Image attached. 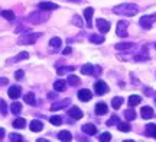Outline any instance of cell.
<instances>
[{"label":"cell","mask_w":156,"mask_h":142,"mask_svg":"<svg viewBox=\"0 0 156 142\" xmlns=\"http://www.w3.org/2000/svg\"><path fill=\"white\" fill-rule=\"evenodd\" d=\"M94 70H95L94 65H91V64H84L83 67H81V73L85 74V75H93V74H94Z\"/></svg>","instance_id":"obj_23"},{"label":"cell","mask_w":156,"mask_h":142,"mask_svg":"<svg viewBox=\"0 0 156 142\" xmlns=\"http://www.w3.org/2000/svg\"><path fill=\"white\" fill-rule=\"evenodd\" d=\"M49 122L54 126H59L62 123V118H61V116H56V115H55V116H51V118H49Z\"/></svg>","instance_id":"obj_34"},{"label":"cell","mask_w":156,"mask_h":142,"mask_svg":"<svg viewBox=\"0 0 156 142\" xmlns=\"http://www.w3.org/2000/svg\"><path fill=\"white\" fill-rule=\"evenodd\" d=\"M113 12L116 13V15H122V16H134L137 12H139V7L133 3H123V5H119L116 6Z\"/></svg>","instance_id":"obj_1"},{"label":"cell","mask_w":156,"mask_h":142,"mask_svg":"<svg viewBox=\"0 0 156 142\" xmlns=\"http://www.w3.org/2000/svg\"><path fill=\"white\" fill-rule=\"evenodd\" d=\"M74 70H75V67H59V68H58V74L61 75V74H64V73H71Z\"/></svg>","instance_id":"obj_38"},{"label":"cell","mask_w":156,"mask_h":142,"mask_svg":"<svg viewBox=\"0 0 156 142\" xmlns=\"http://www.w3.org/2000/svg\"><path fill=\"white\" fill-rule=\"evenodd\" d=\"M39 36H41V34H25L23 36L19 38L17 44H20V45H32V44H35L38 41Z\"/></svg>","instance_id":"obj_3"},{"label":"cell","mask_w":156,"mask_h":142,"mask_svg":"<svg viewBox=\"0 0 156 142\" xmlns=\"http://www.w3.org/2000/svg\"><path fill=\"white\" fill-rule=\"evenodd\" d=\"M90 42L91 44H103L104 42V36L103 35H98V34H91L90 35Z\"/></svg>","instance_id":"obj_22"},{"label":"cell","mask_w":156,"mask_h":142,"mask_svg":"<svg viewBox=\"0 0 156 142\" xmlns=\"http://www.w3.org/2000/svg\"><path fill=\"white\" fill-rule=\"evenodd\" d=\"M26 126V120L23 119V118H17V119L13 120V128H16V129H23Z\"/></svg>","instance_id":"obj_27"},{"label":"cell","mask_w":156,"mask_h":142,"mask_svg":"<svg viewBox=\"0 0 156 142\" xmlns=\"http://www.w3.org/2000/svg\"><path fill=\"white\" fill-rule=\"evenodd\" d=\"M7 94H9L10 99L16 100V99H19L20 94H22V89H20L19 86H10V87H9V90H7Z\"/></svg>","instance_id":"obj_8"},{"label":"cell","mask_w":156,"mask_h":142,"mask_svg":"<svg viewBox=\"0 0 156 142\" xmlns=\"http://www.w3.org/2000/svg\"><path fill=\"white\" fill-rule=\"evenodd\" d=\"M2 16L5 17L6 20H9V22H13V20H15V13H13V10H2Z\"/></svg>","instance_id":"obj_29"},{"label":"cell","mask_w":156,"mask_h":142,"mask_svg":"<svg viewBox=\"0 0 156 142\" xmlns=\"http://www.w3.org/2000/svg\"><path fill=\"white\" fill-rule=\"evenodd\" d=\"M123 100L122 97H119V96H116V97H113V100H112V106H113V109H120V106L123 104Z\"/></svg>","instance_id":"obj_31"},{"label":"cell","mask_w":156,"mask_h":142,"mask_svg":"<svg viewBox=\"0 0 156 142\" xmlns=\"http://www.w3.org/2000/svg\"><path fill=\"white\" fill-rule=\"evenodd\" d=\"M124 118L127 120H134L136 119V112L133 109H127V110H124Z\"/></svg>","instance_id":"obj_33"},{"label":"cell","mask_w":156,"mask_h":142,"mask_svg":"<svg viewBox=\"0 0 156 142\" xmlns=\"http://www.w3.org/2000/svg\"><path fill=\"white\" fill-rule=\"evenodd\" d=\"M67 83H65V80H56L55 83H54V89H55L56 91H64L65 87H67Z\"/></svg>","instance_id":"obj_26"},{"label":"cell","mask_w":156,"mask_h":142,"mask_svg":"<svg viewBox=\"0 0 156 142\" xmlns=\"http://www.w3.org/2000/svg\"><path fill=\"white\" fill-rule=\"evenodd\" d=\"M0 107H2V116H6L7 115V104H6V102L3 99L0 100Z\"/></svg>","instance_id":"obj_40"},{"label":"cell","mask_w":156,"mask_h":142,"mask_svg":"<svg viewBox=\"0 0 156 142\" xmlns=\"http://www.w3.org/2000/svg\"><path fill=\"white\" fill-rule=\"evenodd\" d=\"M140 116L143 118V119H152L155 113H153V109L151 106H143V107L140 109Z\"/></svg>","instance_id":"obj_12"},{"label":"cell","mask_w":156,"mask_h":142,"mask_svg":"<svg viewBox=\"0 0 156 142\" xmlns=\"http://www.w3.org/2000/svg\"><path fill=\"white\" fill-rule=\"evenodd\" d=\"M127 26H129L127 20H120V22L117 23V29H116L117 36L126 38V36H127Z\"/></svg>","instance_id":"obj_6"},{"label":"cell","mask_w":156,"mask_h":142,"mask_svg":"<svg viewBox=\"0 0 156 142\" xmlns=\"http://www.w3.org/2000/svg\"><path fill=\"white\" fill-rule=\"evenodd\" d=\"M48 97H49V99H54V97H55V94H54V93H49V94H48Z\"/></svg>","instance_id":"obj_45"},{"label":"cell","mask_w":156,"mask_h":142,"mask_svg":"<svg viewBox=\"0 0 156 142\" xmlns=\"http://www.w3.org/2000/svg\"><path fill=\"white\" fill-rule=\"evenodd\" d=\"M110 22L108 20H106V19H103V17H98L97 19V29L100 31L101 34H106V32H108L110 31Z\"/></svg>","instance_id":"obj_7"},{"label":"cell","mask_w":156,"mask_h":142,"mask_svg":"<svg viewBox=\"0 0 156 142\" xmlns=\"http://www.w3.org/2000/svg\"><path fill=\"white\" fill-rule=\"evenodd\" d=\"M93 15H94V9L93 7H87L85 10H84V17H85V22H87V25H88V28H91L93 26Z\"/></svg>","instance_id":"obj_16"},{"label":"cell","mask_w":156,"mask_h":142,"mask_svg":"<svg viewBox=\"0 0 156 142\" xmlns=\"http://www.w3.org/2000/svg\"><path fill=\"white\" fill-rule=\"evenodd\" d=\"M98 141H101V142H108V141H112V133H108V132H103L100 137H98Z\"/></svg>","instance_id":"obj_35"},{"label":"cell","mask_w":156,"mask_h":142,"mask_svg":"<svg viewBox=\"0 0 156 142\" xmlns=\"http://www.w3.org/2000/svg\"><path fill=\"white\" fill-rule=\"evenodd\" d=\"M142 102V97L140 96H137V94H132V96L129 97V106L130 107H134V106H137L139 103Z\"/></svg>","instance_id":"obj_24"},{"label":"cell","mask_w":156,"mask_h":142,"mask_svg":"<svg viewBox=\"0 0 156 142\" xmlns=\"http://www.w3.org/2000/svg\"><path fill=\"white\" fill-rule=\"evenodd\" d=\"M155 46H156V45H155Z\"/></svg>","instance_id":"obj_48"},{"label":"cell","mask_w":156,"mask_h":142,"mask_svg":"<svg viewBox=\"0 0 156 142\" xmlns=\"http://www.w3.org/2000/svg\"><path fill=\"white\" fill-rule=\"evenodd\" d=\"M73 23L75 25V26H78V28H81L84 25V22L81 20V17L78 16V15H75V16H73Z\"/></svg>","instance_id":"obj_37"},{"label":"cell","mask_w":156,"mask_h":142,"mask_svg":"<svg viewBox=\"0 0 156 142\" xmlns=\"http://www.w3.org/2000/svg\"><path fill=\"white\" fill-rule=\"evenodd\" d=\"M29 128H30V131L32 132H41L42 129H44V123H42L41 120H38V119H34V120H30Z\"/></svg>","instance_id":"obj_17"},{"label":"cell","mask_w":156,"mask_h":142,"mask_svg":"<svg viewBox=\"0 0 156 142\" xmlns=\"http://www.w3.org/2000/svg\"><path fill=\"white\" fill-rule=\"evenodd\" d=\"M91 97H93V93L87 89H83V90L78 91V99L81 102H88V100H91Z\"/></svg>","instance_id":"obj_14"},{"label":"cell","mask_w":156,"mask_h":142,"mask_svg":"<svg viewBox=\"0 0 156 142\" xmlns=\"http://www.w3.org/2000/svg\"><path fill=\"white\" fill-rule=\"evenodd\" d=\"M61 44H62V41L61 38H58V36H55V38H52V39L49 41V48L52 49L54 52H56L59 48H61Z\"/></svg>","instance_id":"obj_19"},{"label":"cell","mask_w":156,"mask_h":142,"mask_svg":"<svg viewBox=\"0 0 156 142\" xmlns=\"http://www.w3.org/2000/svg\"><path fill=\"white\" fill-rule=\"evenodd\" d=\"M94 90H95V94H97V96H104L107 91H108V86H107L103 80H98V81H95Z\"/></svg>","instance_id":"obj_5"},{"label":"cell","mask_w":156,"mask_h":142,"mask_svg":"<svg viewBox=\"0 0 156 142\" xmlns=\"http://www.w3.org/2000/svg\"><path fill=\"white\" fill-rule=\"evenodd\" d=\"M119 123H120V119H119V118H117L116 115H114V116H112V118H110V119L107 120V126H114V125H119Z\"/></svg>","instance_id":"obj_36"},{"label":"cell","mask_w":156,"mask_h":142,"mask_svg":"<svg viewBox=\"0 0 156 142\" xmlns=\"http://www.w3.org/2000/svg\"><path fill=\"white\" fill-rule=\"evenodd\" d=\"M9 139H10L12 142H17V141H22L23 138L19 135V133H10L9 135Z\"/></svg>","instance_id":"obj_41"},{"label":"cell","mask_w":156,"mask_h":142,"mask_svg":"<svg viewBox=\"0 0 156 142\" xmlns=\"http://www.w3.org/2000/svg\"><path fill=\"white\" fill-rule=\"evenodd\" d=\"M20 110H22V104H20L19 102H15L10 106V112L13 115H19V113H20Z\"/></svg>","instance_id":"obj_32"},{"label":"cell","mask_w":156,"mask_h":142,"mask_svg":"<svg viewBox=\"0 0 156 142\" xmlns=\"http://www.w3.org/2000/svg\"><path fill=\"white\" fill-rule=\"evenodd\" d=\"M67 81H68V84H69V86H74V87H77V86L81 83V80L78 78L77 75H73V74H71V75H68Z\"/></svg>","instance_id":"obj_28"},{"label":"cell","mask_w":156,"mask_h":142,"mask_svg":"<svg viewBox=\"0 0 156 142\" xmlns=\"http://www.w3.org/2000/svg\"><path fill=\"white\" fill-rule=\"evenodd\" d=\"M28 58H29V54L26 51H23V52H20L13 61H20V60H28Z\"/></svg>","instance_id":"obj_39"},{"label":"cell","mask_w":156,"mask_h":142,"mask_svg":"<svg viewBox=\"0 0 156 142\" xmlns=\"http://www.w3.org/2000/svg\"><path fill=\"white\" fill-rule=\"evenodd\" d=\"M48 17H49V15L46 13V10H38V12L30 13V15L28 16V20L30 23H34V25H39V23L45 22Z\"/></svg>","instance_id":"obj_2"},{"label":"cell","mask_w":156,"mask_h":142,"mask_svg":"<svg viewBox=\"0 0 156 142\" xmlns=\"http://www.w3.org/2000/svg\"><path fill=\"white\" fill-rule=\"evenodd\" d=\"M23 75H25V73H23V70H17L16 73H15V77H16V80H22Z\"/></svg>","instance_id":"obj_42"},{"label":"cell","mask_w":156,"mask_h":142,"mask_svg":"<svg viewBox=\"0 0 156 142\" xmlns=\"http://www.w3.org/2000/svg\"><path fill=\"white\" fill-rule=\"evenodd\" d=\"M0 135H2V137H0V139H5V137H6V131L3 129V128L0 129Z\"/></svg>","instance_id":"obj_44"},{"label":"cell","mask_w":156,"mask_h":142,"mask_svg":"<svg viewBox=\"0 0 156 142\" xmlns=\"http://www.w3.org/2000/svg\"><path fill=\"white\" fill-rule=\"evenodd\" d=\"M107 112H108V107H107L106 103H97L95 104V115H98V116H103V115H106Z\"/></svg>","instance_id":"obj_18"},{"label":"cell","mask_w":156,"mask_h":142,"mask_svg":"<svg viewBox=\"0 0 156 142\" xmlns=\"http://www.w3.org/2000/svg\"><path fill=\"white\" fill-rule=\"evenodd\" d=\"M23 100L28 103V104H30V106H38V100H36V96H35V93H32V91L26 93V94L23 96Z\"/></svg>","instance_id":"obj_15"},{"label":"cell","mask_w":156,"mask_h":142,"mask_svg":"<svg viewBox=\"0 0 156 142\" xmlns=\"http://www.w3.org/2000/svg\"><path fill=\"white\" fill-rule=\"evenodd\" d=\"M117 129L120 132H130L132 131V126L129 125L127 122H120V123L117 125Z\"/></svg>","instance_id":"obj_30"},{"label":"cell","mask_w":156,"mask_h":142,"mask_svg":"<svg viewBox=\"0 0 156 142\" xmlns=\"http://www.w3.org/2000/svg\"><path fill=\"white\" fill-rule=\"evenodd\" d=\"M73 52V48L71 46H67L65 49H64V55H68V54H71Z\"/></svg>","instance_id":"obj_43"},{"label":"cell","mask_w":156,"mask_h":142,"mask_svg":"<svg viewBox=\"0 0 156 142\" xmlns=\"http://www.w3.org/2000/svg\"><path fill=\"white\" fill-rule=\"evenodd\" d=\"M71 104V99H64L61 102H56V103H52V106H51V110L52 112H56V110H61V109L67 107Z\"/></svg>","instance_id":"obj_9"},{"label":"cell","mask_w":156,"mask_h":142,"mask_svg":"<svg viewBox=\"0 0 156 142\" xmlns=\"http://www.w3.org/2000/svg\"><path fill=\"white\" fill-rule=\"evenodd\" d=\"M2 84H6V77H2Z\"/></svg>","instance_id":"obj_46"},{"label":"cell","mask_w":156,"mask_h":142,"mask_svg":"<svg viewBox=\"0 0 156 142\" xmlns=\"http://www.w3.org/2000/svg\"><path fill=\"white\" fill-rule=\"evenodd\" d=\"M83 132L87 133V135H95L97 133V128L93 123H85V125H83Z\"/></svg>","instance_id":"obj_20"},{"label":"cell","mask_w":156,"mask_h":142,"mask_svg":"<svg viewBox=\"0 0 156 142\" xmlns=\"http://www.w3.org/2000/svg\"><path fill=\"white\" fill-rule=\"evenodd\" d=\"M134 46H136V44H133V42H119L114 45V48L117 51H127V49H132Z\"/></svg>","instance_id":"obj_13"},{"label":"cell","mask_w":156,"mask_h":142,"mask_svg":"<svg viewBox=\"0 0 156 142\" xmlns=\"http://www.w3.org/2000/svg\"><path fill=\"white\" fill-rule=\"evenodd\" d=\"M145 133H146V137L156 138V123H149V125H146Z\"/></svg>","instance_id":"obj_21"},{"label":"cell","mask_w":156,"mask_h":142,"mask_svg":"<svg viewBox=\"0 0 156 142\" xmlns=\"http://www.w3.org/2000/svg\"><path fill=\"white\" fill-rule=\"evenodd\" d=\"M155 22H156V13H153V15H145V16L140 17V20H139L140 26L143 29H151Z\"/></svg>","instance_id":"obj_4"},{"label":"cell","mask_w":156,"mask_h":142,"mask_svg":"<svg viewBox=\"0 0 156 142\" xmlns=\"http://www.w3.org/2000/svg\"><path fill=\"white\" fill-rule=\"evenodd\" d=\"M58 139H59V141L69 142L71 139H73V135H71V132L69 131H61L59 133H58Z\"/></svg>","instance_id":"obj_25"},{"label":"cell","mask_w":156,"mask_h":142,"mask_svg":"<svg viewBox=\"0 0 156 142\" xmlns=\"http://www.w3.org/2000/svg\"><path fill=\"white\" fill-rule=\"evenodd\" d=\"M155 103H156V99H155Z\"/></svg>","instance_id":"obj_47"},{"label":"cell","mask_w":156,"mask_h":142,"mask_svg":"<svg viewBox=\"0 0 156 142\" xmlns=\"http://www.w3.org/2000/svg\"><path fill=\"white\" fill-rule=\"evenodd\" d=\"M68 116H69V118H73V119H75V120H80L84 116V113H83V110H81L80 107L73 106V107L68 110Z\"/></svg>","instance_id":"obj_10"},{"label":"cell","mask_w":156,"mask_h":142,"mask_svg":"<svg viewBox=\"0 0 156 142\" xmlns=\"http://www.w3.org/2000/svg\"><path fill=\"white\" fill-rule=\"evenodd\" d=\"M38 7L41 9V10L49 12V10H55V9H58L59 6L56 5V3H52V2H41V3L38 5Z\"/></svg>","instance_id":"obj_11"}]
</instances>
